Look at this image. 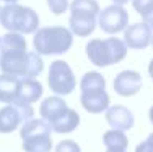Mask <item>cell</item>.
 <instances>
[{"mask_svg": "<svg viewBox=\"0 0 153 152\" xmlns=\"http://www.w3.org/2000/svg\"><path fill=\"white\" fill-rule=\"evenodd\" d=\"M0 69L3 74L21 79H36L44 70V62L36 51H15L0 54Z\"/></svg>", "mask_w": 153, "mask_h": 152, "instance_id": "6da1fadb", "label": "cell"}, {"mask_svg": "<svg viewBox=\"0 0 153 152\" xmlns=\"http://www.w3.org/2000/svg\"><path fill=\"white\" fill-rule=\"evenodd\" d=\"M74 44V34L64 26L39 28L33 38V46L39 56L65 54Z\"/></svg>", "mask_w": 153, "mask_h": 152, "instance_id": "7a4b0ae2", "label": "cell"}, {"mask_svg": "<svg viewBox=\"0 0 153 152\" xmlns=\"http://www.w3.org/2000/svg\"><path fill=\"white\" fill-rule=\"evenodd\" d=\"M0 25L12 33L34 34L39 30V16L30 7L7 3L0 10Z\"/></svg>", "mask_w": 153, "mask_h": 152, "instance_id": "3957f363", "label": "cell"}, {"mask_svg": "<svg viewBox=\"0 0 153 152\" xmlns=\"http://www.w3.org/2000/svg\"><path fill=\"white\" fill-rule=\"evenodd\" d=\"M127 44L119 38L91 39L86 44V56L90 62L98 67H108L126 59Z\"/></svg>", "mask_w": 153, "mask_h": 152, "instance_id": "277c9868", "label": "cell"}, {"mask_svg": "<svg viewBox=\"0 0 153 152\" xmlns=\"http://www.w3.org/2000/svg\"><path fill=\"white\" fill-rule=\"evenodd\" d=\"M52 128L44 119L31 118L20 128V137L23 141L25 152H51L52 149Z\"/></svg>", "mask_w": 153, "mask_h": 152, "instance_id": "5b68a950", "label": "cell"}, {"mask_svg": "<svg viewBox=\"0 0 153 152\" xmlns=\"http://www.w3.org/2000/svg\"><path fill=\"white\" fill-rule=\"evenodd\" d=\"M47 84L56 95H70L76 87V79L72 67L65 61H54L49 67Z\"/></svg>", "mask_w": 153, "mask_h": 152, "instance_id": "8992f818", "label": "cell"}, {"mask_svg": "<svg viewBox=\"0 0 153 152\" xmlns=\"http://www.w3.org/2000/svg\"><path fill=\"white\" fill-rule=\"evenodd\" d=\"M34 110L31 105H21V103H10L0 110V133L8 134L15 129L21 128L25 121L33 118Z\"/></svg>", "mask_w": 153, "mask_h": 152, "instance_id": "52a82bcc", "label": "cell"}, {"mask_svg": "<svg viewBox=\"0 0 153 152\" xmlns=\"http://www.w3.org/2000/svg\"><path fill=\"white\" fill-rule=\"evenodd\" d=\"M98 25L108 34H117L121 31H126V28L129 26V12L122 5L112 3L100 12Z\"/></svg>", "mask_w": 153, "mask_h": 152, "instance_id": "ba28073f", "label": "cell"}, {"mask_svg": "<svg viewBox=\"0 0 153 152\" xmlns=\"http://www.w3.org/2000/svg\"><path fill=\"white\" fill-rule=\"evenodd\" d=\"M153 31L147 23H134L129 25L124 31V43L130 49H145L152 44Z\"/></svg>", "mask_w": 153, "mask_h": 152, "instance_id": "9c48e42d", "label": "cell"}, {"mask_svg": "<svg viewBox=\"0 0 153 152\" xmlns=\"http://www.w3.org/2000/svg\"><path fill=\"white\" fill-rule=\"evenodd\" d=\"M114 92L121 97H134L142 90V75L137 70H122L114 79Z\"/></svg>", "mask_w": 153, "mask_h": 152, "instance_id": "30bf717a", "label": "cell"}, {"mask_svg": "<svg viewBox=\"0 0 153 152\" xmlns=\"http://www.w3.org/2000/svg\"><path fill=\"white\" fill-rule=\"evenodd\" d=\"M106 121L109 123L112 129H119V131H129L134 128V113L126 108L124 105H114V106H109L106 110Z\"/></svg>", "mask_w": 153, "mask_h": 152, "instance_id": "8fae6325", "label": "cell"}, {"mask_svg": "<svg viewBox=\"0 0 153 152\" xmlns=\"http://www.w3.org/2000/svg\"><path fill=\"white\" fill-rule=\"evenodd\" d=\"M68 110V105L62 97L54 95V97H47L42 100L41 106H39V115L46 123L52 124L56 119H59L65 111Z\"/></svg>", "mask_w": 153, "mask_h": 152, "instance_id": "7c38bea8", "label": "cell"}, {"mask_svg": "<svg viewBox=\"0 0 153 152\" xmlns=\"http://www.w3.org/2000/svg\"><path fill=\"white\" fill-rule=\"evenodd\" d=\"M80 103L88 113L98 115L109 108V95L106 90H91V92H82Z\"/></svg>", "mask_w": 153, "mask_h": 152, "instance_id": "4fadbf2b", "label": "cell"}, {"mask_svg": "<svg viewBox=\"0 0 153 152\" xmlns=\"http://www.w3.org/2000/svg\"><path fill=\"white\" fill-rule=\"evenodd\" d=\"M42 92H44L42 84L39 80H36V79H21L15 103H21V105L36 103L42 97Z\"/></svg>", "mask_w": 153, "mask_h": 152, "instance_id": "5bb4252c", "label": "cell"}, {"mask_svg": "<svg viewBox=\"0 0 153 152\" xmlns=\"http://www.w3.org/2000/svg\"><path fill=\"white\" fill-rule=\"evenodd\" d=\"M68 25H70L72 34L86 38V36L93 34V31L96 30L98 20L94 15H88V13H72Z\"/></svg>", "mask_w": 153, "mask_h": 152, "instance_id": "9a60e30c", "label": "cell"}, {"mask_svg": "<svg viewBox=\"0 0 153 152\" xmlns=\"http://www.w3.org/2000/svg\"><path fill=\"white\" fill-rule=\"evenodd\" d=\"M21 79L15 77L10 74H2L0 75V101L2 103H15L18 87H20Z\"/></svg>", "mask_w": 153, "mask_h": 152, "instance_id": "2e32d148", "label": "cell"}, {"mask_svg": "<svg viewBox=\"0 0 153 152\" xmlns=\"http://www.w3.org/2000/svg\"><path fill=\"white\" fill-rule=\"evenodd\" d=\"M78 124H80V115L74 108H68L59 119H56L51 124V128H52V131L59 133V134H67V133L75 131L78 128Z\"/></svg>", "mask_w": 153, "mask_h": 152, "instance_id": "e0dca14e", "label": "cell"}, {"mask_svg": "<svg viewBox=\"0 0 153 152\" xmlns=\"http://www.w3.org/2000/svg\"><path fill=\"white\" fill-rule=\"evenodd\" d=\"M103 142L108 151L112 152H126L129 147V137L126 136V131L119 129H109L103 134Z\"/></svg>", "mask_w": 153, "mask_h": 152, "instance_id": "ac0fdd59", "label": "cell"}, {"mask_svg": "<svg viewBox=\"0 0 153 152\" xmlns=\"http://www.w3.org/2000/svg\"><path fill=\"white\" fill-rule=\"evenodd\" d=\"M28 44L23 34L20 33H12L8 31L5 36L0 38V54H8L15 51H26Z\"/></svg>", "mask_w": 153, "mask_h": 152, "instance_id": "d6986e66", "label": "cell"}, {"mask_svg": "<svg viewBox=\"0 0 153 152\" xmlns=\"http://www.w3.org/2000/svg\"><path fill=\"white\" fill-rule=\"evenodd\" d=\"M82 92H91V90H106V80L100 72H86L80 80Z\"/></svg>", "mask_w": 153, "mask_h": 152, "instance_id": "ffe728a7", "label": "cell"}, {"mask_svg": "<svg viewBox=\"0 0 153 152\" xmlns=\"http://www.w3.org/2000/svg\"><path fill=\"white\" fill-rule=\"evenodd\" d=\"M72 13H88V15H100V3L96 0H74L70 3Z\"/></svg>", "mask_w": 153, "mask_h": 152, "instance_id": "44dd1931", "label": "cell"}, {"mask_svg": "<svg viewBox=\"0 0 153 152\" xmlns=\"http://www.w3.org/2000/svg\"><path fill=\"white\" fill-rule=\"evenodd\" d=\"M47 7L54 15H62L64 12H67L70 5H68V0H47Z\"/></svg>", "mask_w": 153, "mask_h": 152, "instance_id": "7402d4cb", "label": "cell"}, {"mask_svg": "<svg viewBox=\"0 0 153 152\" xmlns=\"http://www.w3.org/2000/svg\"><path fill=\"white\" fill-rule=\"evenodd\" d=\"M132 5L138 15L143 16L145 13L153 8V0H132Z\"/></svg>", "mask_w": 153, "mask_h": 152, "instance_id": "603a6c76", "label": "cell"}, {"mask_svg": "<svg viewBox=\"0 0 153 152\" xmlns=\"http://www.w3.org/2000/svg\"><path fill=\"white\" fill-rule=\"evenodd\" d=\"M56 152H82V149H80V146L75 141L67 139V141H62V142L57 144Z\"/></svg>", "mask_w": 153, "mask_h": 152, "instance_id": "cb8c5ba5", "label": "cell"}, {"mask_svg": "<svg viewBox=\"0 0 153 152\" xmlns=\"http://www.w3.org/2000/svg\"><path fill=\"white\" fill-rule=\"evenodd\" d=\"M135 152H153V133L147 137V141L140 142L135 147Z\"/></svg>", "mask_w": 153, "mask_h": 152, "instance_id": "d4e9b609", "label": "cell"}, {"mask_svg": "<svg viewBox=\"0 0 153 152\" xmlns=\"http://www.w3.org/2000/svg\"><path fill=\"white\" fill-rule=\"evenodd\" d=\"M142 18H143V21H145V23H147L148 26H150L152 30H153V8L150 10V12H147V13H145V15L142 16Z\"/></svg>", "mask_w": 153, "mask_h": 152, "instance_id": "484cf974", "label": "cell"}, {"mask_svg": "<svg viewBox=\"0 0 153 152\" xmlns=\"http://www.w3.org/2000/svg\"><path fill=\"white\" fill-rule=\"evenodd\" d=\"M148 74H150V77L153 80V59L150 61V64H148Z\"/></svg>", "mask_w": 153, "mask_h": 152, "instance_id": "4316f807", "label": "cell"}, {"mask_svg": "<svg viewBox=\"0 0 153 152\" xmlns=\"http://www.w3.org/2000/svg\"><path fill=\"white\" fill-rule=\"evenodd\" d=\"M112 2H114L116 5H126V3L130 2V0H112Z\"/></svg>", "mask_w": 153, "mask_h": 152, "instance_id": "83f0119b", "label": "cell"}, {"mask_svg": "<svg viewBox=\"0 0 153 152\" xmlns=\"http://www.w3.org/2000/svg\"><path fill=\"white\" fill-rule=\"evenodd\" d=\"M148 116H150V123L153 124V106L150 108V113H148Z\"/></svg>", "mask_w": 153, "mask_h": 152, "instance_id": "f1b7e54d", "label": "cell"}, {"mask_svg": "<svg viewBox=\"0 0 153 152\" xmlns=\"http://www.w3.org/2000/svg\"><path fill=\"white\" fill-rule=\"evenodd\" d=\"M2 2H5V3H18V0H2Z\"/></svg>", "mask_w": 153, "mask_h": 152, "instance_id": "f546056e", "label": "cell"}, {"mask_svg": "<svg viewBox=\"0 0 153 152\" xmlns=\"http://www.w3.org/2000/svg\"><path fill=\"white\" fill-rule=\"evenodd\" d=\"M152 46H153V36H152Z\"/></svg>", "mask_w": 153, "mask_h": 152, "instance_id": "4dcf8cb0", "label": "cell"}, {"mask_svg": "<svg viewBox=\"0 0 153 152\" xmlns=\"http://www.w3.org/2000/svg\"><path fill=\"white\" fill-rule=\"evenodd\" d=\"M106 152H112V151H106Z\"/></svg>", "mask_w": 153, "mask_h": 152, "instance_id": "1f68e13d", "label": "cell"}, {"mask_svg": "<svg viewBox=\"0 0 153 152\" xmlns=\"http://www.w3.org/2000/svg\"><path fill=\"white\" fill-rule=\"evenodd\" d=\"M0 10H2V7H0Z\"/></svg>", "mask_w": 153, "mask_h": 152, "instance_id": "d6a6232c", "label": "cell"}]
</instances>
